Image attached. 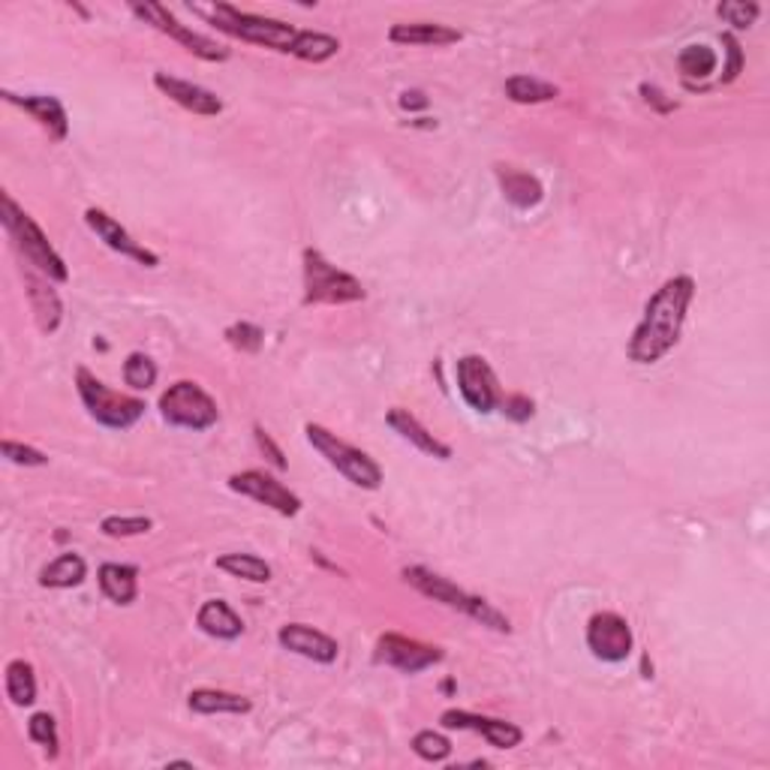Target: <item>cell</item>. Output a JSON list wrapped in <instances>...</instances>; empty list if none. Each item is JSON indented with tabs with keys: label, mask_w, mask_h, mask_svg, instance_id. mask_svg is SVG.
Segmentation results:
<instances>
[{
	"label": "cell",
	"mask_w": 770,
	"mask_h": 770,
	"mask_svg": "<svg viewBox=\"0 0 770 770\" xmlns=\"http://www.w3.org/2000/svg\"><path fill=\"white\" fill-rule=\"evenodd\" d=\"M304 433H307V443L314 445L316 452L326 457L346 482H353L355 488H365V491H377L382 484V467L367 452L355 449L346 440H340L338 433H331L323 425H314V421L304 428Z\"/></svg>",
	"instance_id": "5b68a950"
},
{
	"label": "cell",
	"mask_w": 770,
	"mask_h": 770,
	"mask_svg": "<svg viewBox=\"0 0 770 770\" xmlns=\"http://www.w3.org/2000/svg\"><path fill=\"white\" fill-rule=\"evenodd\" d=\"M7 695L15 707H30L37 702V678L34 666L25 659H13L7 666Z\"/></svg>",
	"instance_id": "f1b7e54d"
},
{
	"label": "cell",
	"mask_w": 770,
	"mask_h": 770,
	"mask_svg": "<svg viewBox=\"0 0 770 770\" xmlns=\"http://www.w3.org/2000/svg\"><path fill=\"white\" fill-rule=\"evenodd\" d=\"M22 272H25L27 299H30V307H34V316H37V326H40L42 334H52L61 326V319H64V304H61L58 292L52 289V280L42 272H37L30 262Z\"/></svg>",
	"instance_id": "d6986e66"
},
{
	"label": "cell",
	"mask_w": 770,
	"mask_h": 770,
	"mask_svg": "<svg viewBox=\"0 0 770 770\" xmlns=\"http://www.w3.org/2000/svg\"><path fill=\"white\" fill-rule=\"evenodd\" d=\"M76 386H79V397L85 409L91 413L93 421H100L105 428L127 431L144 416V401L109 389L103 379L93 377L88 367L76 370Z\"/></svg>",
	"instance_id": "8992f818"
},
{
	"label": "cell",
	"mask_w": 770,
	"mask_h": 770,
	"mask_svg": "<svg viewBox=\"0 0 770 770\" xmlns=\"http://www.w3.org/2000/svg\"><path fill=\"white\" fill-rule=\"evenodd\" d=\"M389 40L397 46H452L460 42V30L437 22H409V25H394L389 30Z\"/></svg>",
	"instance_id": "cb8c5ba5"
},
{
	"label": "cell",
	"mask_w": 770,
	"mask_h": 770,
	"mask_svg": "<svg viewBox=\"0 0 770 770\" xmlns=\"http://www.w3.org/2000/svg\"><path fill=\"white\" fill-rule=\"evenodd\" d=\"M124 382L136 389V392H148L154 382H157V365L154 358L144 353H132L127 362H124Z\"/></svg>",
	"instance_id": "1f68e13d"
},
{
	"label": "cell",
	"mask_w": 770,
	"mask_h": 770,
	"mask_svg": "<svg viewBox=\"0 0 770 770\" xmlns=\"http://www.w3.org/2000/svg\"><path fill=\"white\" fill-rule=\"evenodd\" d=\"M641 97H644V103L653 105V109H659V112H674L678 109V103L674 100H666V93L659 91L656 85H641Z\"/></svg>",
	"instance_id": "b9f144b4"
},
{
	"label": "cell",
	"mask_w": 770,
	"mask_h": 770,
	"mask_svg": "<svg viewBox=\"0 0 770 770\" xmlns=\"http://www.w3.org/2000/svg\"><path fill=\"white\" fill-rule=\"evenodd\" d=\"M160 416L163 421H169L172 428H184V431H209L217 425L220 409L199 382L181 379L169 386L163 397H160Z\"/></svg>",
	"instance_id": "ba28073f"
},
{
	"label": "cell",
	"mask_w": 770,
	"mask_h": 770,
	"mask_svg": "<svg viewBox=\"0 0 770 770\" xmlns=\"http://www.w3.org/2000/svg\"><path fill=\"white\" fill-rule=\"evenodd\" d=\"M217 569L250 584H268L272 581V566L256 557V554H223L217 557Z\"/></svg>",
	"instance_id": "83f0119b"
},
{
	"label": "cell",
	"mask_w": 770,
	"mask_h": 770,
	"mask_svg": "<svg viewBox=\"0 0 770 770\" xmlns=\"http://www.w3.org/2000/svg\"><path fill=\"white\" fill-rule=\"evenodd\" d=\"M277 641L283 644V651L304 656V659H314V662H323V666H331L340 653L338 641L326 635V632H319V629L307 627V623H287V627H280Z\"/></svg>",
	"instance_id": "2e32d148"
},
{
	"label": "cell",
	"mask_w": 770,
	"mask_h": 770,
	"mask_svg": "<svg viewBox=\"0 0 770 770\" xmlns=\"http://www.w3.org/2000/svg\"><path fill=\"white\" fill-rule=\"evenodd\" d=\"M404 581L406 584H413L421 596H428V599L433 602H443L445 608H455V611L467 614V617H472V620L482 623V627L494 629V632H512V623L506 614L496 611L494 605L482 599V596H472L467 590H460L457 584H452L449 578H443V575L431 572V569H425V566H406Z\"/></svg>",
	"instance_id": "3957f363"
},
{
	"label": "cell",
	"mask_w": 770,
	"mask_h": 770,
	"mask_svg": "<svg viewBox=\"0 0 770 770\" xmlns=\"http://www.w3.org/2000/svg\"><path fill=\"white\" fill-rule=\"evenodd\" d=\"M0 97H3L10 105H18L22 112H27L30 118L40 124L42 130L52 136L54 142H64L66 132H70V118H66V109L58 97H46V93H27V97H18V93L13 91H3Z\"/></svg>",
	"instance_id": "ac0fdd59"
},
{
	"label": "cell",
	"mask_w": 770,
	"mask_h": 770,
	"mask_svg": "<svg viewBox=\"0 0 770 770\" xmlns=\"http://www.w3.org/2000/svg\"><path fill=\"white\" fill-rule=\"evenodd\" d=\"M154 85H157L160 93H166L172 103H178L187 112L193 115H202V118H217L223 112V100L209 88L202 85H193V81L175 79L169 73H154Z\"/></svg>",
	"instance_id": "e0dca14e"
},
{
	"label": "cell",
	"mask_w": 770,
	"mask_h": 770,
	"mask_svg": "<svg viewBox=\"0 0 770 770\" xmlns=\"http://www.w3.org/2000/svg\"><path fill=\"white\" fill-rule=\"evenodd\" d=\"M100 590L105 599H112L115 605H130L139 596V569L127 566V563H103L100 566Z\"/></svg>",
	"instance_id": "603a6c76"
},
{
	"label": "cell",
	"mask_w": 770,
	"mask_h": 770,
	"mask_svg": "<svg viewBox=\"0 0 770 770\" xmlns=\"http://www.w3.org/2000/svg\"><path fill=\"white\" fill-rule=\"evenodd\" d=\"M413 753L421 761L437 765V761H445V758L452 756V741L445 734H440V731H418L416 737H413Z\"/></svg>",
	"instance_id": "d6a6232c"
},
{
	"label": "cell",
	"mask_w": 770,
	"mask_h": 770,
	"mask_svg": "<svg viewBox=\"0 0 770 770\" xmlns=\"http://www.w3.org/2000/svg\"><path fill=\"white\" fill-rule=\"evenodd\" d=\"M717 13H719V18H725L731 27L744 30V27L756 25L761 7H758V3H744V0H734V3H719Z\"/></svg>",
	"instance_id": "8d00e7d4"
},
{
	"label": "cell",
	"mask_w": 770,
	"mask_h": 770,
	"mask_svg": "<svg viewBox=\"0 0 770 770\" xmlns=\"http://www.w3.org/2000/svg\"><path fill=\"white\" fill-rule=\"evenodd\" d=\"M401 105H404L406 112H413V109H428V97L421 91H404L401 93Z\"/></svg>",
	"instance_id": "7bdbcfd3"
},
{
	"label": "cell",
	"mask_w": 770,
	"mask_h": 770,
	"mask_svg": "<svg viewBox=\"0 0 770 770\" xmlns=\"http://www.w3.org/2000/svg\"><path fill=\"white\" fill-rule=\"evenodd\" d=\"M197 627L220 641H236L244 632V620L238 617L236 608L226 599H209L197 614Z\"/></svg>",
	"instance_id": "7402d4cb"
},
{
	"label": "cell",
	"mask_w": 770,
	"mask_h": 770,
	"mask_svg": "<svg viewBox=\"0 0 770 770\" xmlns=\"http://www.w3.org/2000/svg\"><path fill=\"white\" fill-rule=\"evenodd\" d=\"M500 409H503L512 421H527V418H533L535 404L527 394H509V397L500 401Z\"/></svg>",
	"instance_id": "ab89813d"
},
{
	"label": "cell",
	"mask_w": 770,
	"mask_h": 770,
	"mask_svg": "<svg viewBox=\"0 0 770 770\" xmlns=\"http://www.w3.org/2000/svg\"><path fill=\"white\" fill-rule=\"evenodd\" d=\"M0 220H3V229L10 232L13 238L15 250L25 256L37 272L49 277V280H58V283H66L70 280V272H66V262L61 260V253L52 248V241L46 238L37 220L15 205V199L10 193H3V211H0Z\"/></svg>",
	"instance_id": "277c9868"
},
{
	"label": "cell",
	"mask_w": 770,
	"mask_h": 770,
	"mask_svg": "<svg viewBox=\"0 0 770 770\" xmlns=\"http://www.w3.org/2000/svg\"><path fill=\"white\" fill-rule=\"evenodd\" d=\"M0 452H3V457H7V460H13V464H18V467H46V464H49V457L42 455L40 449H34V445L13 443V440H3Z\"/></svg>",
	"instance_id": "74e56055"
},
{
	"label": "cell",
	"mask_w": 770,
	"mask_h": 770,
	"mask_svg": "<svg viewBox=\"0 0 770 770\" xmlns=\"http://www.w3.org/2000/svg\"><path fill=\"white\" fill-rule=\"evenodd\" d=\"M588 647L602 662H614V666L627 662L629 653L635 647L627 617H620V614L614 611L593 614L588 623Z\"/></svg>",
	"instance_id": "8fae6325"
},
{
	"label": "cell",
	"mask_w": 770,
	"mask_h": 770,
	"mask_svg": "<svg viewBox=\"0 0 770 770\" xmlns=\"http://www.w3.org/2000/svg\"><path fill=\"white\" fill-rule=\"evenodd\" d=\"M229 488H232L236 494H244L250 496V500L262 503V506L275 509L277 515H283V518H295V515L301 512L299 494H292L287 484L277 482L275 476H268V472L262 470L236 472V476L229 479Z\"/></svg>",
	"instance_id": "4fadbf2b"
},
{
	"label": "cell",
	"mask_w": 770,
	"mask_h": 770,
	"mask_svg": "<svg viewBox=\"0 0 770 770\" xmlns=\"http://www.w3.org/2000/svg\"><path fill=\"white\" fill-rule=\"evenodd\" d=\"M187 705L193 714H250V698L238 695V692H226V690H193Z\"/></svg>",
	"instance_id": "484cf974"
},
{
	"label": "cell",
	"mask_w": 770,
	"mask_h": 770,
	"mask_svg": "<svg viewBox=\"0 0 770 770\" xmlns=\"http://www.w3.org/2000/svg\"><path fill=\"white\" fill-rule=\"evenodd\" d=\"M692 299H695V280L690 275L668 277L666 283L651 295L641 323L629 338V362H635V365L662 362L678 346Z\"/></svg>",
	"instance_id": "6da1fadb"
},
{
	"label": "cell",
	"mask_w": 770,
	"mask_h": 770,
	"mask_svg": "<svg viewBox=\"0 0 770 770\" xmlns=\"http://www.w3.org/2000/svg\"><path fill=\"white\" fill-rule=\"evenodd\" d=\"M717 52H714L710 46H702V42H698V46H686V49L678 54V66L680 73H683V79H707V76L717 73Z\"/></svg>",
	"instance_id": "4dcf8cb0"
},
{
	"label": "cell",
	"mask_w": 770,
	"mask_h": 770,
	"mask_svg": "<svg viewBox=\"0 0 770 770\" xmlns=\"http://www.w3.org/2000/svg\"><path fill=\"white\" fill-rule=\"evenodd\" d=\"M226 340H229V346H236L241 353H260L265 334L253 323H236V326L226 328Z\"/></svg>",
	"instance_id": "d590c367"
},
{
	"label": "cell",
	"mask_w": 770,
	"mask_h": 770,
	"mask_svg": "<svg viewBox=\"0 0 770 770\" xmlns=\"http://www.w3.org/2000/svg\"><path fill=\"white\" fill-rule=\"evenodd\" d=\"M494 172L503 197H506V202H512L515 209L530 211L545 199V187H542V181H539L535 175H530V172L512 169V166H496Z\"/></svg>",
	"instance_id": "44dd1931"
},
{
	"label": "cell",
	"mask_w": 770,
	"mask_h": 770,
	"mask_svg": "<svg viewBox=\"0 0 770 770\" xmlns=\"http://www.w3.org/2000/svg\"><path fill=\"white\" fill-rule=\"evenodd\" d=\"M27 734L34 744H40L49 749V756H58V746H61V737H58V725H54L52 714H34L30 722H27Z\"/></svg>",
	"instance_id": "e575fe53"
},
{
	"label": "cell",
	"mask_w": 770,
	"mask_h": 770,
	"mask_svg": "<svg viewBox=\"0 0 770 770\" xmlns=\"http://www.w3.org/2000/svg\"><path fill=\"white\" fill-rule=\"evenodd\" d=\"M445 653L433 644H421L416 639H406V635H397V632H386L382 639L377 641V659L379 666H392L404 674H418L425 668L437 666L443 662Z\"/></svg>",
	"instance_id": "7c38bea8"
},
{
	"label": "cell",
	"mask_w": 770,
	"mask_h": 770,
	"mask_svg": "<svg viewBox=\"0 0 770 770\" xmlns=\"http://www.w3.org/2000/svg\"><path fill=\"white\" fill-rule=\"evenodd\" d=\"M154 527V521L151 518H144V515H109V518H103V523H100V530H103L109 539H130V535H144L148 530Z\"/></svg>",
	"instance_id": "836d02e7"
},
{
	"label": "cell",
	"mask_w": 770,
	"mask_h": 770,
	"mask_svg": "<svg viewBox=\"0 0 770 770\" xmlns=\"http://www.w3.org/2000/svg\"><path fill=\"white\" fill-rule=\"evenodd\" d=\"M340 52V40L331 34H319V30H299V37L292 42V58L307 61V64H323L328 58H334Z\"/></svg>",
	"instance_id": "4316f807"
},
{
	"label": "cell",
	"mask_w": 770,
	"mask_h": 770,
	"mask_svg": "<svg viewBox=\"0 0 770 770\" xmlns=\"http://www.w3.org/2000/svg\"><path fill=\"white\" fill-rule=\"evenodd\" d=\"M253 433H256V443H260L262 455L268 457V464H272V467H277V470H287L289 467L287 457H283V452H280V445L272 440V433L265 431L262 425H253Z\"/></svg>",
	"instance_id": "60d3db41"
},
{
	"label": "cell",
	"mask_w": 770,
	"mask_h": 770,
	"mask_svg": "<svg viewBox=\"0 0 770 770\" xmlns=\"http://www.w3.org/2000/svg\"><path fill=\"white\" fill-rule=\"evenodd\" d=\"M197 13L209 18L211 25L236 37L241 42H253V46H265L275 52H292V42L299 37V30L280 18H265V15H253L238 10L232 3H214V7H197Z\"/></svg>",
	"instance_id": "7a4b0ae2"
},
{
	"label": "cell",
	"mask_w": 770,
	"mask_h": 770,
	"mask_svg": "<svg viewBox=\"0 0 770 770\" xmlns=\"http://www.w3.org/2000/svg\"><path fill=\"white\" fill-rule=\"evenodd\" d=\"M85 578H88V563L81 560L79 554L66 551V554L54 557V560L42 569L40 584L42 588L70 590V588H79Z\"/></svg>",
	"instance_id": "d4e9b609"
},
{
	"label": "cell",
	"mask_w": 770,
	"mask_h": 770,
	"mask_svg": "<svg viewBox=\"0 0 770 770\" xmlns=\"http://www.w3.org/2000/svg\"><path fill=\"white\" fill-rule=\"evenodd\" d=\"M455 374L460 397L467 401L470 409L482 413V416L500 409L503 392H500V379H496L494 367L488 365V358H482V355H464V358H457Z\"/></svg>",
	"instance_id": "30bf717a"
},
{
	"label": "cell",
	"mask_w": 770,
	"mask_h": 770,
	"mask_svg": "<svg viewBox=\"0 0 770 770\" xmlns=\"http://www.w3.org/2000/svg\"><path fill=\"white\" fill-rule=\"evenodd\" d=\"M85 223H88V229H91L93 236L100 238L109 250H115V253H121V256H130V260L142 262V265H148V268H157L160 265L157 253L142 248L139 241H132L130 232H127L115 217H109L105 211L88 209L85 211Z\"/></svg>",
	"instance_id": "9a60e30c"
},
{
	"label": "cell",
	"mask_w": 770,
	"mask_h": 770,
	"mask_svg": "<svg viewBox=\"0 0 770 770\" xmlns=\"http://www.w3.org/2000/svg\"><path fill=\"white\" fill-rule=\"evenodd\" d=\"M722 46H725V52H729V64L722 66V81L729 85V81L737 79L741 70H744V52H741V42L734 40L731 34H722Z\"/></svg>",
	"instance_id": "f35d334b"
},
{
	"label": "cell",
	"mask_w": 770,
	"mask_h": 770,
	"mask_svg": "<svg viewBox=\"0 0 770 770\" xmlns=\"http://www.w3.org/2000/svg\"><path fill=\"white\" fill-rule=\"evenodd\" d=\"M365 287L353 275L340 272L338 265L319 253V250H304V304H355L365 301Z\"/></svg>",
	"instance_id": "52a82bcc"
},
{
	"label": "cell",
	"mask_w": 770,
	"mask_h": 770,
	"mask_svg": "<svg viewBox=\"0 0 770 770\" xmlns=\"http://www.w3.org/2000/svg\"><path fill=\"white\" fill-rule=\"evenodd\" d=\"M443 729H460V731H476L482 734L484 741L496 749H515V746L523 741V731L515 725V722H506V719H494V717H479V714H470V710H445L443 717Z\"/></svg>",
	"instance_id": "5bb4252c"
},
{
	"label": "cell",
	"mask_w": 770,
	"mask_h": 770,
	"mask_svg": "<svg viewBox=\"0 0 770 770\" xmlns=\"http://www.w3.org/2000/svg\"><path fill=\"white\" fill-rule=\"evenodd\" d=\"M130 10L142 18L144 25H151L154 30H160V34L172 37L181 49H187L190 54H197V58H202V61L223 64V61L232 58V52H229L226 46H220L217 40H211V37H205V34H197L193 27L181 25V22H178L166 7H160V3H132Z\"/></svg>",
	"instance_id": "9c48e42d"
},
{
	"label": "cell",
	"mask_w": 770,
	"mask_h": 770,
	"mask_svg": "<svg viewBox=\"0 0 770 770\" xmlns=\"http://www.w3.org/2000/svg\"><path fill=\"white\" fill-rule=\"evenodd\" d=\"M557 93H560L557 85L533 79V76H512V79H506V97L518 105L551 103V100H557Z\"/></svg>",
	"instance_id": "f546056e"
},
{
	"label": "cell",
	"mask_w": 770,
	"mask_h": 770,
	"mask_svg": "<svg viewBox=\"0 0 770 770\" xmlns=\"http://www.w3.org/2000/svg\"><path fill=\"white\" fill-rule=\"evenodd\" d=\"M386 425L392 428L397 437H404L406 443H413L418 449V452H425V455L437 457V460H449L452 457V445H445L443 440H437L421 421H418L409 409H401V406H394V409H389V416H386Z\"/></svg>",
	"instance_id": "ffe728a7"
}]
</instances>
